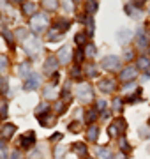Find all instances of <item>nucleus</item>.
Returning a JSON list of instances; mask_svg holds the SVG:
<instances>
[{
  "instance_id": "obj_11",
  "label": "nucleus",
  "mask_w": 150,
  "mask_h": 159,
  "mask_svg": "<svg viewBox=\"0 0 150 159\" xmlns=\"http://www.w3.org/2000/svg\"><path fill=\"white\" fill-rule=\"evenodd\" d=\"M115 89H117L115 80L106 78V80H101V81H99V90H103V92H113Z\"/></svg>"
},
{
  "instance_id": "obj_50",
  "label": "nucleus",
  "mask_w": 150,
  "mask_h": 159,
  "mask_svg": "<svg viewBox=\"0 0 150 159\" xmlns=\"http://www.w3.org/2000/svg\"><path fill=\"white\" fill-rule=\"evenodd\" d=\"M87 159H94V157H87Z\"/></svg>"
},
{
  "instance_id": "obj_44",
  "label": "nucleus",
  "mask_w": 150,
  "mask_h": 159,
  "mask_svg": "<svg viewBox=\"0 0 150 159\" xmlns=\"http://www.w3.org/2000/svg\"><path fill=\"white\" fill-rule=\"evenodd\" d=\"M133 55H134V53H133L131 50H129V51H126V60H133Z\"/></svg>"
},
{
  "instance_id": "obj_2",
  "label": "nucleus",
  "mask_w": 150,
  "mask_h": 159,
  "mask_svg": "<svg viewBox=\"0 0 150 159\" xmlns=\"http://www.w3.org/2000/svg\"><path fill=\"white\" fill-rule=\"evenodd\" d=\"M23 48H25V51L29 53L30 57L34 58L35 55H39V51H41L39 39H37L35 35H30V37H25V41H23Z\"/></svg>"
},
{
  "instance_id": "obj_20",
  "label": "nucleus",
  "mask_w": 150,
  "mask_h": 159,
  "mask_svg": "<svg viewBox=\"0 0 150 159\" xmlns=\"http://www.w3.org/2000/svg\"><path fill=\"white\" fill-rule=\"evenodd\" d=\"M21 9H23L25 14H37V12H35V9H37V4H34V2H25Z\"/></svg>"
},
{
  "instance_id": "obj_13",
  "label": "nucleus",
  "mask_w": 150,
  "mask_h": 159,
  "mask_svg": "<svg viewBox=\"0 0 150 159\" xmlns=\"http://www.w3.org/2000/svg\"><path fill=\"white\" fill-rule=\"evenodd\" d=\"M57 57H58V62L60 64H67L71 60V50L67 48V46H62V48L58 50Z\"/></svg>"
},
{
  "instance_id": "obj_25",
  "label": "nucleus",
  "mask_w": 150,
  "mask_h": 159,
  "mask_svg": "<svg viewBox=\"0 0 150 159\" xmlns=\"http://www.w3.org/2000/svg\"><path fill=\"white\" fill-rule=\"evenodd\" d=\"M76 44L78 46H87L88 43H87V34H83V32H80V34H76Z\"/></svg>"
},
{
  "instance_id": "obj_8",
  "label": "nucleus",
  "mask_w": 150,
  "mask_h": 159,
  "mask_svg": "<svg viewBox=\"0 0 150 159\" xmlns=\"http://www.w3.org/2000/svg\"><path fill=\"white\" fill-rule=\"evenodd\" d=\"M39 83H41V78H39V74H30V78H27L25 80V85H23V89L25 90H35L37 87H39Z\"/></svg>"
},
{
  "instance_id": "obj_21",
  "label": "nucleus",
  "mask_w": 150,
  "mask_h": 159,
  "mask_svg": "<svg viewBox=\"0 0 150 159\" xmlns=\"http://www.w3.org/2000/svg\"><path fill=\"white\" fill-rule=\"evenodd\" d=\"M97 136H99V129L95 127V125H90L88 127V133H87V138H88V142H95L97 140Z\"/></svg>"
},
{
  "instance_id": "obj_40",
  "label": "nucleus",
  "mask_w": 150,
  "mask_h": 159,
  "mask_svg": "<svg viewBox=\"0 0 150 159\" xmlns=\"http://www.w3.org/2000/svg\"><path fill=\"white\" fill-rule=\"evenodd\" d=\"M120 148H122V150H126V152H127V150H131V147H129V143H127L126 140H122V142H120Z\"/></svg>"
},
{
  "instance_id": "obj_19",
  "label": "nucleus",
  "mask_w": 150,
  "mask_h": 159,
  "mask_svg": "<svg viewBox=\"0 0 150 159\" xmlns=\"http://www.w3.org/2000/svg\"><path fill=\"white\" fill-rule=\"evenodd\" d=\"M97 156L101 159H113V154H111V150L108 147H99L97 148Z\"/></svg>"
},
{
  "instance_id": "obj_51",
  "label": "nucleus",
  "mask_w": 150,
  "mask_h": 159,
  "mask_svg": "<svg viewBox=\"0 0 150 159\" xmlns=\"http://www.w3.org/2000/svg\"><path fill=\"white\" fill-rule=\"evenodd\" d=\"M148 124H150V119H148Z\"/></svg>"
},
{
  "instance_id": "obj_7",
  "label": "nucleus",
  "mask_w": 150,
  "mask_h": 159,
  "mask_svg": "<svg viewBox=\"0 0 150 159\" xmlns=\"http://www.w3.org/2000/svg\"><path fill=\"white\" fill-rule=\"evenodd\" d=\"M58 58H57V55L53 57V55H50V57L46 58V62H44V71H46V74H53L55 71H57V67H58Z\"/></svg>"
},
{
  "instance_id": "obj_27",
  "label": "nucleus",
  "mask_w": 150,
  "mask_h": 159,
  "mask_svg": "<svg viewBox=\"0 0 150 159\" xmlns=\"http://www.w3.org/2000/svg\"><path fill=\"white\" fill-rule=\"evenodd\" d=\"M20 76L30 78V64H21V66H20Z\"/></svg>"
},
{
  "instance_id": "obj_18",
  "label": "nucleus",
  "mask_w": 150,
  "mask_h": 159,
  "mask_svg": "<svg viewBox=\"0 0 150 159\" xmlns=\"http://www.w3.org/2000/svg\"><path fill=\"white\" fill-rule=\"evenodd\" d=\"M73 150H74L80 157H85V156H87V147H85V143H80V142L73 143Z\"/></svg>"
},
{
  "instance_id": "obj_33",
  "label": "nucleus",
  "mask_w": 150,
  "mask_h": 159,
  "mask_svg": "<svg viewBox=\"0 0 150 159\" xmlns=\"http://www.w3.org/2000/svg\"><path fill=\"white\" fill-rule=\"evenodd\" d=\"M87 76L88 78H94V76H97V69H95V66H87Z\"/></svg>"
},
{
  "instance_id": "obj_36",
  "label": "nucleus",
  "mask_w": 150,
  "mask_h": 159,
  "mask_svg": "<svg viewBox=\"0 0 150 159\" xmlns=\"http://www.w3.org/2000/svg\"><path fill=\"white\" fill-rule=\"evenodd\" d=\"M120 108H122V99H120V97H117L115 101H113V110L118 113V111H120Z\"/></svg>"
},
{
  "instance_id": "obj_26",
  "label": "nucleus",
  "mask_w": 150,
  "mask_h": 159,
  "mask_svg": "<svg viewBox=\"0 0 150 159\" xmlns=\"http://www.w3.org/2000/svg\"><path fill=\"white\" fill-rule=\"evenodd\" d=\"M85 57H88V58L95 57V46H94L92 43H88V44L85 46Z\"/></svg>"
},
{
  "instance_id": "obj_49",
  "label": "nucleus",
  "mask_w": 150,
  "mask_h": 159,
  "mask_svg": "<svg viewBox=\"0 0 150 159\" xmlns=\"http://www.w3.org/2000/svg\"><path fill=\"white\" fill-rule=\"evenodd\" d=\"M147 78H150V71H148V73H147Z\"/></svg>"
},
{
  "instance_id": "obj_47",
  "label": "nucleus",
  "mask_w": 150,
  "mask_h": 159,
  "mask_svg": "<svg viewBox=\"0 0 150 159\" xmlns=\"http://www.w3.org/2000/svg\"><path fill=\"white\" fill-rule=\"evenodd\" d=\"M64 7H65V9H73V4H71V2H64Z\"/></svg>"
},
{
  "instance_id": "obj_45",
  "label": "nucleus",
  "mask_w": 150,
  "mask_h": 159,
  "mask_svg": "<svg viewBox=\"0 0 150 159\" xmlns=\"http://www.w3.org/2000/svg\"><path fill=\"white\" fill-rule=\"evenodd\" d=\"M50 140H51V142H53V140H62V134H60V133H55V134H53Z\"/></svg>"
},
{
  "instance_id": "obj_10",
  "label": "nucleus",
  "mask_w": 150,
  "mask_h": 159,
  "mask_svg": "<svg viewBox=\"0 0 150 159\" xmlns=\"http://www.w3.org/2000/svg\"><path fill=\"white\" fill-rule=\"evenodd\" d=\"M143 6V4H138V2H129L126 4V11L129 12V16L131 18H139L141 16V12H139V7Z\"/></svg>"
},
{
  "instance_id": "obj_31",
  "label": "nucleus",
  "mask_w": 150,
  "mask_h": 159,
  "mask_svg": "<svg viewBox=\"0 0 150 159\" xmlns=\"http://www.w3.org/2000/svg\"><path fill=\"white\" fill-rule=\"evenodd\" d=\"M65 106H67V102L65 101H57V104H55V111H57V113H64Z\"/></svg>"
},
{
  "instance_id": "obj_1",
  "label": "nucleus",
  "mask_w": 150,
  "mask_h": 159,
  "mask_svg": "<svg viewBox=\"0 0 150 159\" xmlns=\"http://www.w3.org/2000/svg\"><path fill=\"white\" fill-rule=\"evenodd\" d=\"M48 27V16L46 14H42V12H37L32 16L30 20V29L34 34H41V32H44Z\"/></svg>"
},
{
  "instance_id": "obj_30",
  "label": "nucleus",
  "mask_w": 150,
  "mask_h": 159,
  "mask_svg": "<svg viewBox=\"0 0 150 159\" xmlns=\"http://www.w3.org/2000/svg\"><path fill=\"white\" fill-rule=\"evenodd\" d=\"M7 117V102L0 99V119H6Z\"/></svg>"
},
{
  "instance_id": "obj_12",
  "label": "nucleus",
  "mask_w": 150,
  "mask_h": 159,
  "mask_svg": "<svg viewBox=\"0 0 150 159\" xmlns=\"http://www.w3.org/2000/svg\"><path fill=\"white\" fill-rule=\"evenodd\" d=\"M136 76H138V71H136L134 67H126L120 73V80H122V81H133Z\"/></svg>"
},
{
  "instance_id": "obj_28",
  "label": "nucleus",
  "mask_w": 150,
  "mask_h": 159,
  "mask_svg": "<svg viewBox=\"0 0 150 159\" xmlns=\"http://www.w3.org/2000/svg\"><path fill=\"white\" fill-rule=\"evenodd\" d=\"M97 11V2H87V16H92Z\"/></svg>"
},
{
  "instance_id": "obj_16",
  "label": "nucleus",
  "mask_w": 150,
  "mask_h": 159,
  "mask_svg": "<svg viewBox=\"0 0 150 159\" xmlns=\"http://www.w3.org/2000/svg\"><path fill=\"white\" fill-rule=\"evenodd\" d=\"M42 96H44V99H55V96H57V87L53 85V83L46 85L44 90H42Z\"/></svg>"
},
{
  "instance_id": "obj_22",
  "label": "nucleus",
  "mask_w": 150,
  "mask_h": 159,
  "mask_svg": "<svg viewBox=\"0 0 150 159\" xmlns=\"http://www.w3.org/2000/svg\"><path fill=\"white\" fill-rule=\"evenodd\" d=\"M39 122H41V125L42 127H50V125H53L55 124V117L53 115H44V117H39Z\"/></svg>"
},
{
  "instance_id": "obj_32",
  "label": "nucleus",
  "mask_w": 150,
  "mask_h": 159,
  "mask_svg": "<svg viewBox=\"0 0 150 159\" xmlns=\"http://www.w3.org/2000/svg\"><path fill=\"white\" fill-rule=\"evenodd\" d=\"M42 7L48 9V11H55V9L58 7V4L55 2V0H53V2H42Z\"/></svg>"
},
{
  "instance_id": "obj_39",
  "label": "nucleus",
  "mask_w": 150,
  "mask_h": 159,
  "mask_svg": "<svg viewBox=\"0 0 150 159\" xmlns=\"http://www.w3.org/2000/svg\"><path fill=\"white\" fill-rule=\"evenodd\" d=\"M7 80L6 78H2V76H0V92H6L7 90Z\"/></svg>"
},
{
  "instance_id": "obj_24",
  "label": "nucleus",
  "mask_w": 150,
  "mask_h": 159,
  "mask_svg": "<svg viewBox=\"0 0 150 159\" xmlns=\"http://www.w3.org/2000/svg\"><path fill=\"white\" fill-rule=\"evenodd\" d=\"M148 67H150V58H148V57H139V58H138V69H141V71H147Z\"/></svg>"
},
{
  "instance_id": "obj_48",
  "label": "nucleus",
  "mask_w": 150,
  "mask_h": 159,
  "mask_svg": "<svg viewBox=\"0 0 150 159\" xmlns=\"http://www.w3.org/2000/svg\"><path fill=\"white\" fill-rule=\"evenodd\" d=\"M115 159H127V156H126V154H117Z\"/></svg>"
},
{
  "instance_id": "obj_3",
  "label": "nucleus",
  "mask_w": 150,
  "mask_h": 159,
  "mask_svg": "<svg viewBox=\"0 0 150 159\" xmlns=\"http://www.w3.org/2000/svg\"><path fill=\"white\" fill-rule=\"evenodd\" d=\"M76 96L81 102H90L94 99V92H92V87L88 83H80L76 87Z\"/></svg>"
},
{
  "instance_id": "obj_38",
  "label": "nucleus",
  "mask_w": 150,
  "mask_h": 159,
  "mask_svg": "<svg viewBox=\"0 0 150 159\" xmlns=\"http://www.w3.org/2000/svg\"><path fill=\"white\" fill-rule=\"evenodd\" d=\"M7 69V58L6 57H0V73Z\"/></svg>"
},
{
  "instance_id": "obj_4",
  "label": "nucleus",
  "mask_w": 150,
  "mask_h": 159,
  "mask_svg": "<svg viewBox=\"0 0 150 159\" xmlns=\"http://www.w3.org/2000/svg\"><path fill=\"white\" fill-rule=\"evenodd\" d=\"M127 129V124H126V120L124 119H115L113 122L110 124V127H108V134H110L111 138H117L118 134H122V133H126Z\"/></svg>"
},
{
  "instance_id": "obj_14",
  "label": "nucleus",
  "mask_w": 150,
  "mask_h": 159,
  "mask_svg": "<svg viewBox=\"0 0 150 159\" xmlns=\"http://www.w3.org/2000/svg\"><path fill=\"white\" fill-rule=\"evenodd\" d=\"M53 30H57L58 34H64L65 30H69V21L60 18V20H57V21L53 23Z\"/></svg>"
},
{
  "instance_id": "obj_23",
  "label": "nucleus",
  "mask_w": 150,
  "mask_h": 159,
  "mask_svg": "<svg viewBox=\"0 0 150 159\" xmlns=\"http://www.w3.org/2000/svg\"><path fill=\"white\" fill-rule=\"evenodd\" d=\"M46 111H50V106H48L46 102L39 104V106L35 108V115H37V119H39V117H44V115H48Z\"/></svg>"
},
{
  "instance_id": "obj_29",
  "label": "nucleus",
  "mask_w": 150,
  "mask_h": 159,
  "mask_svg": "<svg viewBox=\"0 0 150 159\" xmlns=\"http://www.w3.org/2000/svg\"><path fill=\"white\" fill-rule=\"evenodd\" d=\"M85 119H87L88 124L92 125V124H94V120L97 119V111H95V110H88V111H87V117H85Z\"/></svg>"
},
{
  "instance_id": "obj_5",
  "label": "nucleus",
  "mask_w": 150,
  "mask_h": 159,
  "mask_svg": "<svg viewBox=\"0 0 150 159\" xmlns=\"http://www.w3.org/2000/svg\"><path fill=\"white\" fill-rule=\"evenodd\" d=\"M150 43V34L147 29H138L136 32V44H138L139 50H145Z\"/></svg>"
},
{
  "instance_id": "obj_41",
  "label": "nucleus",
  "mask_w": 150,
  "mask_h": 159,
  "mask_svg": "<svg viewBox=\"0 0 150 159\" xmlns=\"http://www.w3.org/2000/svg\"><path fill=\"white\" fill-rule=\"evenodd\" d=\"M62 152H64V148H62V147H58L57 150H55V157L60 159V157H62Z\"/></svg>"
},
{
  "instance_id": "obj_17",
  "label": "nucleus",
  "mask_w": 150,
  "mask_h": 159,
  "mask_svg": "<svg viewBox=\"0 0 150 159\" xmlns=\"http://www.w3.org/2000/svg\"><path fill=\"white\" fill-rule=\"evenodd\" d=\"M14 133H16V125L7 124V125H4V129H2V138H4V140H9Z\"/></svg>"
},
{
  "instance_id": "obj_37",
  "label": "nucleus",
  "mask_w": 150,
  "mask_h": 159,
  "mask_svg": "<svg viewBox=\"0 0 150 159\" xmlns=\"http://www.w3.org/2000/svg\"><path fill=\"white\" fill-rule=\"evenodd\" d=\"M83 57H85V53H83L81 50H76L74 51V60H76V62H81V60H83Z\"/></svg>"
},
{
  "instance_id": "obj_35",
  "label": "nucleus",
  "mask_w": 150,
  "mask_h": 159,
  "mask_svg": "<svg viewBox=\"0 0 150 159\" xmlns=\"http://www.w3.org/2000/svg\"><path fill=\"white\" fill-rule=\"evenodd\" d=\"M69 131H73V133H80V131H81V124H80V122H73V124L69 125Z\"/></svg>"
},
{
  "instance_id": "obj_43",
  "label": "nucleus",
  "mask_w": 150,
  "mask_h": 159,
  "mask_svg": "<svg viewBox=\"0 0 150 159\" xmlns=\"http://www.w3.org/2000/svg\"><path fill=\"white\" fill-rule=\"evenodd\" d=\"M71 76H73V78H78V76H80V69L74 67L73 71H71Z\"/></svg>"
},
{
  "instance_id": "obj_42",
  "label": "nucleus",
  "mask_w": 150,
  "mask_h": 159,
  "mask_svg": "<svg viewBox=\"0 0 150 159\" xmlns=\"http://www.w3.org/2000/svg\"><path fill=\"white\" fill-rule=\"evenodd\" d=\"M11 159H23V157H21V154L18 152V150H14V152L11 154Z\"/></svg>"
},
{
  "instance_id": "obj_9",
  "label": "nucleus",
  "mask_w": 150,
  "mask_h": 159,
  "mask_svg": "<svg viewBox=\"0 0 150 159\" xmlns=\"http://www.w3.org/2000/svg\"><path fill=\"white\" fill-rule=\"evenodd\" d=\"M34 143H35V134L32 133V131L25 133L23 136L20 138V145H21L23 148H30V147H34Z\"/></svg>"
},
{
  "instance_id": "obj_6",
  "label": "nucleus",
  "mask_w": 150,
  "mask_h": 159,
  "mask_svg": "<svg viewBox=\"0 0 150 159\" xmlns=\"http://www.w3.org/2000/svg\"><path fill=\"white\" fill-rule=\"evenodd\" d=\"M101 66H103L104 71H115V69L120 67V60H118V57H106L103 58V62H101Z\"/></svg>"
},
{
  "instance_id": "obj_15",
  "label": "nucleus",
  "mask_w": 150,
  "mask_h": 159,
  "mask_svg": "<svg viewBox=\"0 0 150 159\" xmlns=\"http://www.w3.org/2000/svg\"><path fill=\"white\" fill-rule=\"evenodd\" d=\"M131 37H133V32L131 30H127V29H124V30H118L117 32V39H118V43H129L131 41Z\"/></svg>"
},
{
  "instance_id": "obj_34",
  "label": "nucleus",
  "mask_w": 150,
  "mask_h": 159,
  "mask_svg": "<svg viewBox=\"0 0 150 159\" xmlns=\"http://www.w3.org/2000/svg\"><path fill=\"white\" fill-rule=\"evenodd\" d=\"M2 35L6 37V39H7V43H9V46L12 48V34H9V30H6V29H4V30H2Z\"/></svg>"
},
{
  "instance_id": "obj_46",
  "label": "nucleus",
  "mask_w": 150,
  "mask_h": 159,
  "mask_svg": "<svg viewBox=\"0 0 150 159\" xmlns=\"http://www.w3.org/2000/svg\"><path fill=\"white\" fill-rule=\"evenodd\" d=\"M104 106H106V102H104V101H99V102H97V108H99V110H103Z\"/></svg>"
}]
</instances>
